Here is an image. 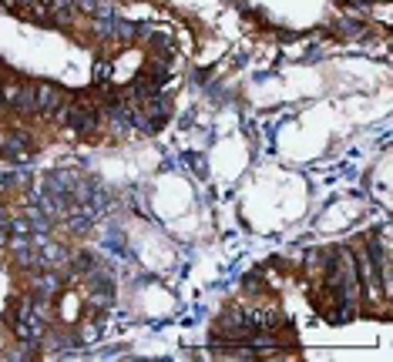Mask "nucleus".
Returning a JSON list of instances; mask_svg holds the SVG:
<instances>
[{"label":"nucleus","instance_id":"nucleus-1","mask_svg":"<svg viewBox=\"0 0 393 362\" xmlns=\"http://www.w3.org/2000/svg\"><path fill=\"white\" fill-rule=\"evenodd\" d=\"M353 262H356V278H360V292H367L373 298H380V302H387V296H383V285H380V269H376V262H373L370 248L367 245H360L356 248V255H353Z\"/></svg>","mask_w":393,"mask_h":362},{"label":"nucleus","instance_id":"nucleus-2","mask_svg":"<svg viewBox=\"0 0 393 362\" xmlns=\"http://www.w3.org/2000/svg\"><path fill=\"white\" fill-rule=\"evenodd\" d=\"M0 154L7 158V161H14V165H21L30 158V138L21 134V131H10V134H3L0 138Z\"/></svg>","mask_w":393,"mask_h":362},{"label":"nucleus","instance_id":"nucleus-3","mask_svg":"<svg viewBox=\"0 0 393 362\" xmlns=\"http://www.w3.org/2000/svg\"><path fill=\"white\" fill-rule=\"evenodd\" d=\"M64 105V91L58 84H37V111L41 114H54Z\"/></svg>","mask_w":393,"mask_h":362},{"label":"nucleus","instance_id":"nucleus-4","mask_svg":"<svg viewBox=\"0 0 393 362\" xmlns=\"http://www.w3.org/2000/svg\"><path fill=\"white\" fill-rule=\"evenodd\" d=\"M67 125L78 131V134H91V131L98 128V111H91V107H71Z\"/></svg>","mask_w":393,"mask_h":362},{"label":"nucleus","instance_id":"nucleus-5","mask_svg":"<svg viewBox=\"0 0 393 362\" xmlns=\"http://www.w3.org/2000/svg\"><path fill=\"white\" fill-rule=\"evenodd\" d=\"M17 114H37V84H21V98L14 105Z\"/></svg>","mask_w":393,"mask_h":362},{"label":"nucleus","instance_id":"nucleus-6","mask_svg":"<svg viewBox=\"0 0 393 362\" xmlns=\"http://www.w3.org/2000/svg\"><path fill=\"white\" fill-rule=\"evenodd\" d=\"M61 262H67V255L61 252V245H44L41 252H37V265H61Z\"/></svg>","mask_w":393,"mask_h":362},{"label":"nucleus","instance_id":"nucleus-7","mask_svg":"<svg viewBox=\"0 0 393 362\" xmlns=\"http://www.w3.org/2000/svg\"><path fill=\"white\" fill-rule=\"evenodd\" d=\"M37 292H41V298H51L61 292V278L58 275H41L37 278Z\"/></svg>","mask_w":393,"mask_h":362},{"label":"nucleus","instance_id":"nucleus-8","mask_svg":"<svg viewBox=\"0 0 393 362\" xmlns=\"http://www.w3.org/2000/svg\"><path fill=\"white\" fill-rule=\"evenodd\" d=\"M108 37H114V41H131V37H134V24H125V21H114V17H111V34Z\"/></svg>","mask_w":393,"mask_h":362},{"label":"nucleus","instance_id":"nucleus-9","mask_svg":"<svg viewBox=\"0 0 393 362\" xmlns=\"http://www.w3.org/2000/svg\"><path fill=\"white\" fill-rule=\"evenodd\" d=\"M0 98H3V105L14 111L17 98H21V81H7V84H0Z\"/></svg>","mask_w":393,"mask_h":362},{"label":"nucleus","instance_id":"nucleus-10","mask_svg":"<svg viewBox=\"0 0 393 362\" xmlns=\"http://www.w3.org/2000/svg\"><path fill=\"white\" fill-rule=\"evenodd\" d=\"M10 232H14V235H27V232H30V225H27L24 218H14V225H10Z\"/></svg>","mask_w":393,"mask_h":362}]
</instances>
